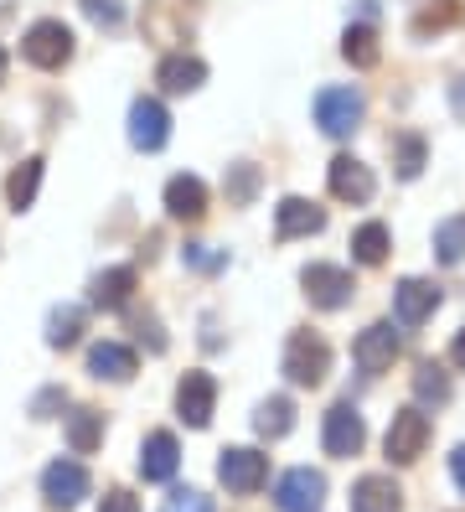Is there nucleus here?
Wrapping results in <instances>:
<instances>
[{"label": "nucleus", "instance_id": "nucleus-13", "mask_svg": "<svg viewBox=\"0 0 465 512\" xmlns=\"http://www.w3.org/2000/svg\"><path fill=\"white\" fill-rule=\"evenodd\" d=\"M135 285H140L135 264H114V269H104V275H93L88 306H99V311H124V306H130V295H135Z\"/></svg>", "mask_w": 465, "mask_h": 512}, {"label": "nucleus", "instance_id": "nucleus-36", "mask_svg": "<svg viewBox=\"0 0 465 512\" xmlns=\"http://www.w3.org/2000/svg\"><path fill=\"white\" fill-rule=\"evenodd\" d=\"M99 512H140V502H135V492H124V487H114V492H104Z\"/></svg>", "mask_w": 465, "mask_h": 512}, {"label": "nucleus", "instance_id": "nucleus-24", "mask_svg": "<svg viewBox=\"0 0 465 512\" xmlns=\"http://www.w3.org/2000/svg\"><path fill=\"white\" fill-rule=\"evenodd\" d=\"M254 430H259L264 440H285V435L295 430V404H290V399H264L259 414H254Z\"/></svg>", "mask_w": 465, "mask_h": 512}, {"label": "nucleus", "instance_id": "nucleus-33", "mask_svg": "<svg viewBox=\"0 0 465 512\" xmlns=\"http://www.w3.org/2000/svg\"><path fill=\"white\" fill-rule=\"evenodd\" d=\"M83 16L93 26H109V32H114V26L124 21V0H83Z\"/></svg>", "mask_w": 465, "mask_h": 512}, {"label": "nucleus", "instance_id": "nucleus-12", "mask_svg": "<svg viewBox=\"0 0 465 512\" xmlns=\"http://www.w3.org/2000/svg\"><path fill=\"white\" fill-rule=\"evenodd\" d=\"M352 357H357V368H362V373H383V368H393V357H398V331H393L388 321H372L362 337L352 342Z\"/></svg>", "mask_w": 465, "mask_h": 512}, {"label": "nucleus", "instance_id": "nucleus-42", "mask_svg": "<svg viewBox=\"0 0 465 512\" xmlns=\"http://www.w3.org/2000/svg\"><path fill=\"white\" fill-rule=\"evenodd\" d=\"M0 83H6V47H0Z\"/></svg>", "mask_w": 465, "mask_h": 512}, {"label": "nucleus", "instance_id": "nucleus-19", "mask_svg": "<svg viewBox=\"0 0 465 512\" xmlns=\"http://www.w3.org/2000/svg\"><path fill=\"white\" fill-rule=\"evenodd\" d=\"M326 176H331V197L336 202H367L372 197V171L357 156H336Z\"/></svg>", "mask_w": 465, "mask_h": 512}, {"label": "nucleus", "instance_id": "nucleus-30", "mask_svg": "<svg viewBox=\"0 0 465 512\" xmlns=\"http://www.w3.org/2000/svg\"><path fill=\"white\" fill-rule=\"evenodd\" d=\"M414 394H419L424 404H445V399H450V378H445V368L419 363V373H414Z\"/></svg>", "mask_w": 465, "mask_h": 512}, {"label": "nucleus", "instance_id": "nucleus-38", "mask_svg": "<svg viewBox=\"0 0 465 512\" xmlns=\"http://www.w3.org/2000/svg\"><path fill=\"white\" fill-rule=\"evenodd\" d=\"M62 404V388H47V394H37V404H31V414L37 419H52V409Z\"/></svg>", "mask_w": 465, "mask_h": 512}, {"label": "nucleus", "instance_id": "nucleus-8", "mask_svg": "<svg viewBox=\"0 0 465 512\" xmlns=\"http://www.w3.org/2000/svg\"><path fill=\"white\" fill-rule=\"evenodd\" d=\"M212 404H217L212 373H186V378L176 383V414H181L192 430H207V425H212Z\"/></svg>", "mask_w": 465, "mask_h": 512}, {"label": "nucleus", "instance_id": "nucleus-34", "mask_svg": "<svg viewBox=\"0 0 465 512\" xmlns=\"http://www.w3.org/2000/svg\"><path fill=\"white\" fill-rule=\"evenodd\" d=\"M259 192V171L254 166H233V176H228V202H248V197H254Z\"/></svg>", "mask_w": 465, "mask_h": 512}, {"label": "nucleus", "instance_id": "nucleus-9", "mask_svg": "<svg viewBox=\"0 0 465 512\" xmlns=\"http://www.w3.org/2000/svg\"><path fill=\"white\" fill-rule=\"evenodd\" d=\"M171 140V114L161 99H135L130 104V145L135 150H161Z\"/></svg>", "mask_w": 465, "mask_h": 512}, {"label": "nucleus", "instance_id": "nucleus-3", "mask_svg": "<svg viewBox=\"0 0 465 512\" xmlns=\"http://www.w3.org/2000/svg\"><path fill=\"white\" fill-rule=\"evenodd\" d=\"M362 114H367V104H362L357 88H321V94H316V125L331 140H347L362 125Z\"/></svg>", "mask_w": 465, "mask_h": 512}, {"label": "nucleus", "instance_id": "nucleus-17", "mask_svg": "<svg viewBox=\"0 0 465 512\" xmlns=\"http://www.w3.org/2000/svg\"><path fill=\"white\" fill-rule=\"evenodd\" d=\"M155 83H161L166 94H192V88L207 83V63L192 52H171V57H161V68H155Z\"/></svg>", "mask_w": 465, "mask_h": 512}, {"label": "nucleus", "instance_id": "nucleus-6", "mask_svg": "<svg viewBox=\"0 0 465 512\" xmlns=\"http://www.w3.org/2000/svg\"><path fill=\"white\" fill-rule=\"evenodd\" d=\"M274 502H279V512H321V502H326V476L310 471V466H295V471L279 476Z\"/></svg>", "mask_w": 465, "mask_h": 512}, {"label": "nucleus", "instance_id": "nucleus-37", "mask_svg": "<svg viewBox=\"0 0 465 512\" xmlns=\"http://www.w3.org/2000/svg\"><path fill=\"white\" fill-rule=\"evenodd\" d=\"M135 331H140V342H145L150 352H166V337H161V321H155V316H145Z\"/></svg>", "mask_w": 465, "mask_h": 512}, {"label": "nucleus", "instance_id": "nucleus-40", "mask_svg": "<svg viewBox=\"0 0 465 512\" xmlns=\"http://www.w3.org/2000/svg\"><path fill=\"white\" fill-rule=\"evenodd\" d=\"M450 476H455V487L465 492V445H460L455 456H450Z\"/></svg>", "mask_w": 465, "mask_h": 512}, {"label": "nucleus", "instance_id": "nucleus-32", "mask_svg": "<svg viewBox=\"0 0 465 512\" xmlns=\"http://www.w3.org/2000/svg\"><path fill=\"white\" fill-rule=\"evenodd\" d=\"M181 259H186V269H197V275H217V269L228 264V254H223V249H212V244H186Z\"/></svg>", "mask_w": 465, "mask_h": 512}, {"label": "nucleus", "instance_id": "nucleus-4", "mask_svg": "<svg viewBox=\"0 0 465 512\" xmlns=\"http://www.w3.org/2000/svg\"><path fill=\"white\" fill-rule=\"evenodd\" d=\"M217 481H223L228 492H238V497L259 492L269 481V456H259V450H248V445H233V450L217 456Z\"/></svg>", "mask_w": 465, "mask_h": 512}, {"label": "nucleus", "instance_id": "nucleus-22", "mask_svg": "<svg viewBox=\"0 0 465 512\" xmlns=\"http://www.w3.org/2000/svg\"><path fill=\"white\" fill-rule=\"evenodd\" d=\"M68 445L73 456H93L104 445V414L99 409H73L68 414Z\"/></svg>", "mask_w": 465, "mask_h": 512}, {"label": "nucleus", "instance_id": "nucleus-27", "mask_svg": "<svg viewBox=\"0 0 465 512\" xmlns=\"http://www.w3.org/2000/svg\"><path fill=\"white\" fill-rule=\"evenodd\" d=\"M434 259L440 264H460L465 259V213L445 218L440 228H434Z\"/></svg>", "mask_w": 465, "mask_h": 512}, {"label": "nucleus", "instance_id": "nucleus-7", "mask_svg": "<svg viewBox=\"0 0 465 512\" xmlns=\"http://www.w3.org/2000/svg\"><path fill=\"white\" fill-rule=\"evenodd\" d=\"M300 285L310 295V306H321V311H341L352 300V290H357L341 264H310L305 275H300Z\"/></svg>", "mask_w": 465, "mask_h": 512}, {"label": "nucleus", "instance_id": "nucleus-10", "mask_svg": "<svg viewBox=\"0 0 465 512\" xmlns=\"http://www.w3.org/2000/svg\"><path fill=\"white\" fill-rule=\"evenodd\" d=\"M362 440H367L362 414H357L352 404H336V409L326 414V456H336V461H352L357 450H362Z\"/></svg>", "mask_w": 465, "mask_h": 512}, {"label": "nucleus", "instance_id": "nucleus-35", "mask_svg": "<svg viewBox=\"0 0 465 512\" xmlns=\"http://www.w3.org/2000/svg\"><path fill=\"white\" fill-rule=\"evenodd\" d=\"M161 512H212V497H207V492H192V487H186V492H171Z\"/></svg>", "mask_w": 465, "mask_h": 512}, {"label": "nucleus", "instance_id": "nucleus-29", "mask_svg": "<svg viewBox=\"0 0 465 512\" xmlns=\"http://www.w3.org/2000/svg\"><path fill=\"white\" fill-rule=\"evenodd\" d=\"M393 166H398L403 182H414V176L424 171V135H398V145H393Z\"/></svg>", "mask_w": 465, "mask_h": 512}, {"label": "nucleus", "instance_id": "nucleus-14", "mask_svg": "<svg viewBox=\"0 0 465 512\" xmlns=\"http://www.w3.org/2000/svg\"><path fill=\"white\" fill-rule=\"evenodd\" d=\"M326 228V207L305 202V197H285L274 207V238H310Z\"/></svg>", "mask_w": 465, "mask_h": 512}, {"label": "nucleus", "instance_id": "nucleus-11", "mask_svg": "<svg viewBox=\"0 0 465 512\" xmlns=\"http://www.w3.org/2000/svg\"><path fill=\"white\" fill-rule=\"evenodd\" d=\"M42 497L52 502V507H78L83 497H88V471L78 466V461H52L47 471H42Z\"/></svg>", "mask_w": 465, "mask_h": 512}, {"label": "nucleus", "instance_id": "nucleus-21", "mask_svg": "<svg viewBox=\"0 0 465 512\" xmlns=\"http://www.w3.org/2000/svg\"><path fill=\"white\" fill-rule=\"evenodd\" d=\"M352 512H403V492L393 476H362L352 487Z\"/></svg>", "mask_w": 465, "mask_h": 512}, {"label": "nucleus", "instance_id": "nucleus-26", "mask_svg": "<svg viewBox=\"0 0 465 512\" xmlns=\"http://www.w3.org/2000/svg\"><path fill=\"white\" fill-rule=\"evenodd\" d=\"M388 228L383 223H362L357 233H352V254H357V264H383L388 259Z\"/></svg>", "mask_w": 465, "mask_h": 512}, {"label": "nucleus", "instance_id": "nucleus-28", "mask_svg": "<svg viewBox=\"0 0 465 512\" xmlns=\"http://www.w3.org/2000/svg\"><path fill=\"white\" fill-rule=\"evenodd\" d=\"M83 337V311L78 306H57L52 316H47V342L52 347H73Z\"/></svg>", "mask_w": 465, "mask_h": 512}, {"label": "nucleus", "instance_id": "nucleus-15", "mask_svg": "<svg viewBox=\"0 0 465 512\" xmlns=\"http://www.w3.org/2000/svg\"><path fill=\"white\" fill-rule=\"evenodd\" d=\"M434 311H440V290H434L429 280H403L393 290V316L398 326H424Z\"/></svg>", "mask_w": 465, "mask_h": 512}, {"label": "nucleus", "instance_id": "nucleus-41", "mask_svg": "<svg viewBox=\"0 0 465 512\" xmlns=\"http://www.w3.org/2000/svg\"><path fill=\"white\" fill-rule=\"evenodd\" d=\"M450 363L465 368V326H460V337H455V347H450Z\"/></svg>", "mask_w": 465, "mask_h": 512}, {"label": "nucleus", "instance_id": "nucleus-2", "mask_svg": "<svg viewBox=\"0 0 465 512\" xmlns=\"http://www.w3.org/2000/svg\"><path fill=\"white\" fill-rule=\"evenodd\" d=\"M326 373H331V347L321 337H310V331H295L285 347V378L300 388H316L326 383Z\"/></svg>", "mask_w": 465, "mask_h": 512}, {"label": "nucleus", "instance_id": "nucleus-16", "mask_svg": "<svg viewBox=\"0 0 465 512\" xmlns=\"http://www.w3.org/2000/svg\"><path fill=\"white\" fill-rule=\"evenodd\" d=\"M176 466H181V445H176V435H171V430L145 435V445H140V476H145V481H171Z\"/></svg>", "mask_w": 465, "mask_h": 512}, {"label": "nucleus", "instance_id": "nucleus-20", "mask_svg": "<svg viewBox=\"0 0 465 512\" xmlns=\"http://www.w3.org/2000/svg\"><path fill=\"white\" fill-rule=\"evenodd\" d=\"M88 373L109 378V383H130L135 378V352L124 342H93L88 347Z\"/></svg>", "mask_w": 465, "mask_h": 512}, {"label": "nucleus", "instance_id": "nucleus-18", "mask_svg": "<svg viewBox=\"0 0 465 512\" xmlns=\"http://www.w3.org/2000/svg\"><path fill=\"white\" fill-rule=\"evenodd\" d=\"M166 213L176 223L207 218V187L197 182V176H171V182H166Z\"/></svg>", "mask_w": 465, "mask_h": 512}, {"label": "nucleus", "instance_id": "nucleus-23", "mask_svg": "<svg viewBox=\"0 0 465 512\" xmlns=\"http://www.w3.org/2000/svg\"><path fill=\"white\" fill-rule=\"evenodd\" d=\"M37 187H42V161H37V156H26V161H21V166L6 176V197H11L16 213L37 202Z\"/></svg>", "mask_w": 465, "mask_h": 512}, {"label": "nucleus", "instance_id": "nucleus-25", "mask_svg": "<svg viewBox=\"0 0 465 512\" xmlns=\"http://www.w3.org/2000/svg\"><path fill=\"white\" fill-rule=\"evenodd\" d=\"M341 57H347L352 68H372V63H378V32H372V26H347V37H341Z\"/></svg>", "mask_w": 465, "mask_h": 512}, {"label": "nucleus", "instance_id": "nucleus-5", "mask_svg": "<svg viewBox=\"0 0 465 512\" xmlns=\"http://www.w3.org/2000/svg\"><path fill=\"white\" fill-rule=\"evenodd\" d=\"M424 445H429V414H424V409H398L393 425H388V440H383L388 461L409 466V461L424 456Z\"/></svg>", "mask_w": 465, "mask_h": 512}, {"label": "nucleus", "instance_id": "nucleus-39", "mask_svg": "<svg viewBox=\"0 0 465 512\" xmlns=\"http://www.w3.org/2000/svg\"><path fill=\"white\" fill-rule=\"evenodd\" d=\"M450 109H455V119H465V78L450 83Z\"/></svg>", "mask_w": 465, "mask_h": 512}, {"label": "nucleus", "instance_id": "nucleus-31", "mask_svg": "<svg viewBox=\"0 0 465 512\" xmlns=\"http://www.w3.org/2000/svg\"><path fill=\"white\" fill-rule=\"evenodd\" d=\"M455 21H460L455 0H429V6L419 11V21H414V32H440V26H455Z\"/></svg>", "mask_w": 465, "mask_h": 512}, {"label": "nucleus", "instance_id": "nucleus-1", "mask_svg": "<svg viewBox=\"0 0 465 512\" xmlns=\"http://www.w3.org/2000/svg\"><path fill=\"white\" fill-rule=\"evenodd\" d=\"M21 57H26L31 68H42V73H57V68L73 57V32H68L62 21H37V26L21 37Z\"/></svg>", "mask_w": 465, "mask_h": 512}]
</instances>
